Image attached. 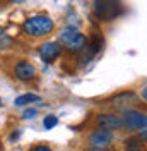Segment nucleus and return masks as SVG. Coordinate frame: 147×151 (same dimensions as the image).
<instances>
[{"mask_svg":"<svg viewBox=\"0 0 147 151\" xmlns=\"http://www.w3.org/2000/svg\"><path fill=\"white\" fill-rule=\"evenodd\" d=\"M31 151H53L50 146H46V144H38V146H34Z\"/></svg>","mask_w":147,"mask_h":151,"instance_id":"4468645a","label":"nucleus"},{"mask_svg":"<svg viewBox=\"0 0 147 151\" xmlns=\"http://www.w3.org/2000/svg\"><path fill=\"white\" fill-rule=\"evenodd\" d=\"M9 2H12V4H22V2H26V0H9Z\"/></svg>","mask_w":147,"mask_h":151,"instance_id":"6ab92c4d","label":"nucleus"},{"mask_svg":"<svg viewBox=\"0 0 147 151\" xmlns=\"http://www.w3.org/2000/svg\"><path fill=\"white\" fill-rule=\"evenodd\" d=\"M96 124H98V127L108 129V131H115V129L123 127L121 125V117H116L113 113H101V115H98L96 117Z\"/></svg>","mask_w":147,"mask_h":151,"instance_id":"6e6552de","label":"nucleus"},{"mask_svg":"<svg viewBox=\"0 0 147 151\" xmlns=\"http://www.w3.org/2000/svg\"><path fill=\"white\" fill-rule=\"evenodd\" d=\"M121 125L130 131H142L147 127V113L137 110H127L121 117Z\"/></svg>","mask_w":147,"mask_h":151,"instance_id":"20e7f679","label":"nucleus"},{"mask_svg":"<svg viewBox=\"0 0 147 151\" xmlns=\"http://www.w3.org/2000/svg\"><path fill=\"white\" fill-rule=\"evenodd\" d=\"M0 106H2V100H0Z\"/></svg>","mask_w":147,"mask_h":151,"instance_id":"412c9836","label":"nucleus"},{"mask_svg":"<svg viewBox=\"0 0 147 151\" xmlns=\"http://www.w3.org/2000/svg\"><path fill=\"white\" fill-rule=\"evenodd\" d=\"M94 16L101 21H113L123 12V5L120 0H94L92 2Z\"/></svg>","mask_w":147,"mask_h":151,"instance_id":"7ed1b4c3","label":"nucleus"},{"mask_svg":"<svg viewBox=\"0 0 147 151\" xmlns=\"http://www.w3.org/2000/svg\"><path fill=\"white\" fill-rule=\"evenodd\" d=\"M12 45H14L12 36L7 35V31H5V29L0 28V50H9Z\"/></svg>","mask_w":147,"mask_h":151,"instance_id":"9d476101","label":"nucleus"},{"mask_svg":"<svg viewBox=\"0 0 147 151\" xmlns=\"http://www.w3.org/2000/svg\"><path fill=\"white\" fill-rule=\"evenodd\" d=\"M86 151H113V150H111L110 146H108V148H92L91 146L89 150H86Z\"/></svg>","mask_w":147,"mask_h":151,"instance_id":"dca6fc26","label":"nucleus"},{"mask_svg":"<svg viewBox=\"0 0 147 151\" xmlns=\"http://www.w3.org/2000/svg\"><path fill=\"white\" fill-rule=\"evenodd\" d=\"M56 124H58L56 115H46L45 119H43V127H45L46 131H51L53 127H56Z\"/></svg>","mask_w":147,"mask_h":151,"instance_id":"f8f14e48","label":"nucleus"},{"mask_svg":"<svg viewBox=\"0 0 147 151\" xmlns=\"http://www.w3.org/2000/svg\"><path fill=\"white\" fill-rule=\"evenodd\" d=\"M36 115H38L36 108H28V110H24V113H22V119H34Z\"/></svg>","mask_w":147,"mask_h":151,"instance_id":"ddd939ff","label":"nucleus"},{"mask_svg":"<svg viewBox=\"0 0 147 151\" xmlns=\"http://www.w3.org/2000/svg\"><path fill=\"white\" fill-rule=\"evenodd\" d=\"M138 139H140V141H144V142H147V127H146V129H142V132L138 134Z\"/></svg>","mask_w":147,"mask_h":151,"instance_id":"2eb2a0df","label":"nucleus"},{"mask_svg":"<svg viewBox=\"0 0 147 151\" xmlns=\"http://www.w3.org/2000/svg\"><path fill=\"white\" fill-rule=\"evenodd\" d=\"M14 77L22 81V83L33 81L36 77V67L33 64H29V62H26V60H21L14 65Z\"/></svg>","mask_w":147,"mask_h":151,"instance_id":"423d86ee","label":"nucleus"},{"mask_svg":"<svg viewBox=\"0 0 147 151\" xmlns=\"http://www.w3.org/2000/svg\"><path fill=\"white\" fill-rule=\"evenodd\" d=\"M0 151H2V142H0Z\"/></svg>","mask_w":147,"mask_h":151,"instance_id":"aec40b11","label":"nucleus"},{"mask_svg":"<svg viewBox=\"0 0 147 151\" xmlns=\"http://www.w3.org/2000/svg\"><path fill=\"white\" fill-rule=\"evenodd\" d=\"M125 150L127 151H144L142 150V141L138 137H130L125 141Z\"/></svg>","mask_w":147,"mask_h":151,"instance_id":"9b49d317","label":"nucleus"},{"mask_svg":"<svg viewBox=\"0 0 147 151\" xmlns=\"http://www.w3.org/2000/svg\"><path fill=\"white\" fill-rule=\"evenodd\" d=\"M62 53V45L58 41H46L39 47V57L43 58V62L46 64H51L55 62L56 58Z\"/></svg>","mask_w":147,"mask_h":151,"instance_id":"39448f33","label":"nucleus"},{"mask_svg":"<svg viewBox=\"0 0 147 151\" xmlns=\"http://www.w3.org/2000/svg\"><path fill=\"white\" fill-rule=\"evenodd\" d=\"M55 29V22L51 21V17L38 14V16H31L24 21L22 24V31L33 38H39V36H46Z\"/></svg>","mask_w":147,"mask_h":151,"instance_id":"f257e3e1","label":"nucleus"},{"mask_svg":"<svg viewBox=\"0 0 147 151\" xmlns=\"http://www.w3.org/2000/svg\"><path fill=\"white\" fill-rule=\"evenodd\" d=\"M111 142H113V132L108 129L99 127V131H94L89 136V144L92 148H108Z\"/></svg>","mask_w":147,"mask_h":151,"instance_id":"0eeeda50","label":"nucleus"},{"mask_svg":"<svg viewBox=\"0 0 147 151\" xmlns=\"http://www.w3.org/2000/svg\"><path fill=\"white\" fill-rule=\"evenodd\" d=\"M58 43L65 47L69 52H72V53H81L84 50V47L87 45V36L81 33L77 28H74V26H67L60 31V35H58Z\"/></svg>","mask_w":147,"mask_h":151,"instance_id":"f03ea898","label":"nucleus"},{"mask_svg":"<svg viewBox=\"0 0 147 151\" xmlns=\"http://www.w3.org/2000/svg\"><path fill=\"white\" fill-rule=\"evenodd\" d=\"M19 136H21V132H19V131L12 132V134H10V141H12V142H14V141H17V139H19Z\"/></svg>","mask_w":147,"mask_h":151,"instance_id":"f3484780","label":"nucleus"},{"mask_svg":"<svg viewBox=\"0 0 147 151\" xmlns=\"http://www.w3.org/2000/svg\"><path fill=\"white\" fill-rule=\"evenodd\" d=\"M39 100H41V98L34 93H24V94H21V96H17V98L14 100V105H16V106H26V105H31V103H38Z\"/></svg>","mask_w":147,"mask_h":151,"instance_id":"1a4fd4ad","label":"nucleus"},{"mask_svg":"<svg viewBox=\"0 0 147 151\" xmlns=\"http://www.w3.org/2000/svg\"><path fill=\"white\" fill-rule=\"evenodd\" d=\"M142 98L147 101V88H144V89H142Z\"/></svg>","mask_w":147,"mask_h":151,"instance_id":"a211bd4d","label":"nucleus"}]
</instances>
